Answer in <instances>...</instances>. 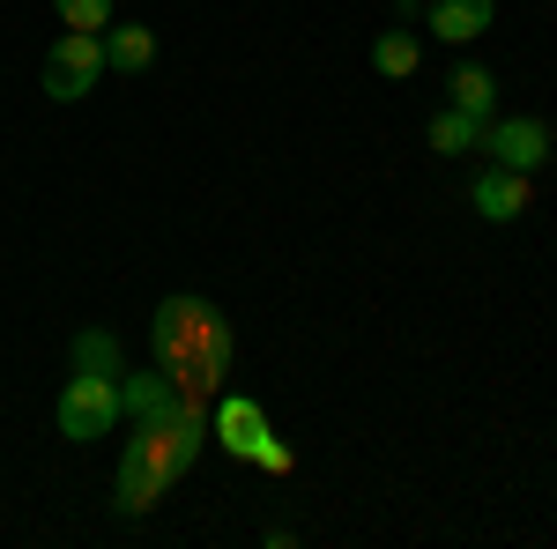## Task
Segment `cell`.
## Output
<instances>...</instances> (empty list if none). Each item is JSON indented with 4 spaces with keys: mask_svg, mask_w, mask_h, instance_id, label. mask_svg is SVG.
I'll return each instance as SVG.
<instances>
[{
    "mask_svg": "<svg viewBox=\"0 0 557 549\" xmlns=\"http://www.w3.org/2000/svg\"><path fill=\"white\" fill-rule=\"evenodd\" d=\"M149 357L186 401L215 409V394H223L231 364H238V341H231V320L209 297H164L157 320H149Z\"/></svg>",
    "mask_w": 557,
    "mask_h": 549,
    "instance_id": "cell-1",
    "label": "cell"
},
{
    "mask_svg": "<svg viewBox=\"0 0 557 549\" xmlns=\"http://www.w3.org/2000/svg\"><path fill=\"white\" fill-rule=\"evenodd\" d=\"M201 446H209V416H157V423H134L127 453H120V483H112V506L141 520V512H157V498L172 490L186 467L201 461Z\"/></svg>",
    "mask_w": 557,
    "mask_h": 549,
    "instance_id": "cell-2",
    "label": "cell"
},
{
    "mask_svg": "<svg viewBox=\"0 0 557 549\" xmlns=\"http://www.w3.org/2000/svg\"><path fill=\"white\" fill-rule=\"evenodd\" d=\"M209 431H215V446L231 453V461H246V467H268V475H290V446L268 431V416H260V401H246V394H215V409H209Z\"/></svg>",
    "mask_w": 557,
    "mask_h": 549,
    "instance_id": "cell-3",
    "label": "cell"
},
{
    "mask_svg": "<svg viewBox=\"0 0 557 549\" xmlns=\"http://www.w3.org/2000/svg\"><path fill=\"white\" fill-rule=\"evenodd\" d=\"M104 75H112V67H104V38H89V30H60L52 52H45V83L38 89L52 97V104H83Z\"/></svg>",
    "mask_w": 557,
    "mask_h": 549,
    "instance_id": "cell-4",
    "label": "cell"
},
{
    "mask_svg": "<svg viewBox=\"0 0 557 549\" xmlns=\"http://www.w3.org/2000/svg\"><path fill=\"white\" fill-rule=\"evenodd\" d=\"M60 438H75V446H89V438H112V423H120V379H97V372H67V386H60Z\"/></svg>",
    "mask_w": 557,
    "mask_h": 549,
    "instance_id": "cell-5",
    "label": "cell"
},
{
    "mask_svg": "<svg viewBox=\"0 0 557 549\" xmlns=\"http://www.w3.org/2000/svg\"><path fill=\"white\" fill-rule=\"evenodd\" d=\"M528 201H535V171L491 164V171H475V186H469L475 223H520V215H528Z\"/></svg>",
    "mask_w": 557,
    "mask_h": 549,
    "instance_id": "cell-6",
    "label": "cell"
},
{
    "mask_svg": "<svg viewBox=\"0 0 557 549\" xmlns=\"http://www.w3.org/2000/svg\"><path fill=\"white\" fill-rule=\"evenodd\" d=\"M475 149H483L491 164H506V171H543L550 164V127H543V120H491Z\"/></svg>",
    "mask_w": 557,
    "mask_h": 549,
    "instance_id": "cell-7",
    "label": "cell"
},
{
    "mask_svg": "<svg viewBox=\"0 0 557 549\" xmlns=\"http://www.w3.org/2000/svg\"><path fill=\"white\" fill-rule=\"evenodd\" d=\"M186 409H194V416H209V409H201V401H186V394H178L164 372H120V416H127V423L186 416Z\"/></svg>",
    "mask_w": 557,
    "mask_h": 549,
    "instance_id": "cell-8",
    "label": "cell"
},
{
    "mask_svg": "<svg viewBox=\"0 0 557 549\" xmlns=\"http://www.w3.org/2000/svg\"><path fill=\"white\" fill-rule=\"evenodd\" d=\"M491 15H498V0H431V38L475 45L483 30H491Z\"/></svg>",
    "mask_w": 557,
    "mask_h": 549,
    "instance_id": "cell-9",
    "label": "cell"
},
{
    "mask_svg": "<svg viewBox=\"0 0 557 549\" xmlns=\"http://www.w3.org/2000/svg\"><path fill=\"white\" fill-rule=\"evenodd\" d=\"M104 67H112V75H149V67H157L149 23H120V15H112V30H104Z\"/></svg>",
    "mask_w": 557,
    "mask_h": 549,
    "instance_id": "cell-10",
    "label": "cell"
},
{
    "mask_svg": "<svg viewBox=\"0 0 557 549\" xmlns=\"http://www.w3.org/2000/svg\"><path fill=\"white\" fill-rule=\"evenodd\" d=\"M446 104L469 112V120H498V75L475 67V60H461V67L446 75Z\"/></svg>",
    "mask_w": 557,
    "mask_h": 549,
    "instance_id": "cell-11",
    "label": "cell"
},
{
    "mask_svg": "<svg viewBox=\"0 0 557 549\" xmlns=\"http://www.w3.org/2000/svg\"><path fill=\"white\" fill-rule=\"evenodd\" d=\"M372 67H380L386 83H409V75L424 67V38H417V30H401V23L380 30V38H372Z\"/></svg>",
    "mask_w": 557,
    "mask_h": 549,
    "instance_id": "cell-12",
    "label": "cell"
},
{
    "mask_svg": "<svg viewBox=\"0 0 557 549\" xmlns=\"http://www.w3.org/2000/svg\"><path fill=\"white\" fill-rule=\"evenodd\" d=\"M483 127H491V120H469V112H454V104H446V112H431L424 141L438 149V157H461V149H475V141H483Z\"/></svg>",
    "mask_w": 557,
    "mask_h": 549,
    "instance_id": "cell-13",
    "label": "cell"
},
{
    "mask_svg": "<svg viewBox=\"0 0 557 549\" xmlns=\"http://www.w3.org/2000/svg\"><path fill=\"white\" fill-rule=\"evenodd\" d=\"M67 357H75V372H97V379H120V372H127V364H120V341L104 335V327H83Z\"/></svg>",
    "mask_w": 557,
    "mask_h": 549,
    "instance_id": "cell-14",
    "label": "cell"
},
{
    "mask_svg": "<svg viewBox=\"0 0 557 549\" xmlns=\"http://www.w3.org/2000/svg\"><path fill=\"white\" fill-rule=\"evenodd\" d=\"M52 15H60L67 30H89V38H104L120 8H112V0H52Z\"/></svg>",
    "mask_w": 557,
    "mask_h": 549,
    "instance_id": "cell-15",
    "label": "cell"
}]
</instances>
